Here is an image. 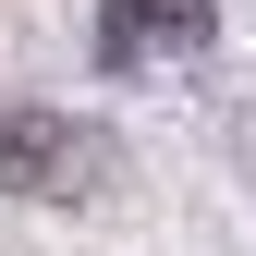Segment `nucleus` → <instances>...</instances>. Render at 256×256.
I'll list each match as a JSON object with an SVG mask.
<instances>
[{
	"label": "nucleus",
	"mask_w": 256,
	"mask_h": 256,
	"mask_svg": "<svg viewBox=\"0 0 256 256\" xmlns=\"http://www.w3.org/2000/svg\"><path fill=\"white\" fill-rule=\"evenodd\" d=\"M98 134L61 110H0V196H86L98 183Z\"/></svg>",
	"instance_id": "1"
},
{
	"label": "nucleus",
	"mask_w": 256,
	"mask_h": 256,
	"mask_svg": "<svg viewBox=\"0 0 256 256\" xmlns=\"http://www.w3.org/2000/svg\"><path fill=\"white\" fill-rule=\"evenodd\" d=\"M208 37V0H98V49L134 74V61H171Z\"/></svg>",
	"instance_id": "2"
}]
</instances>
